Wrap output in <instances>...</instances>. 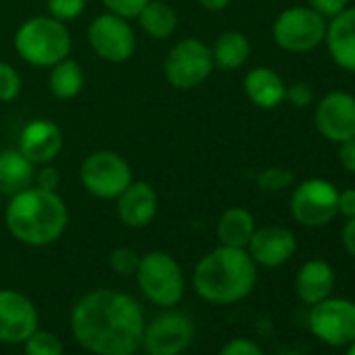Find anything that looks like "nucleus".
I'll use <instances>...</instances> for the list:
<instances>
[{
    "mask_svg": "<svg viewBox=\"0 0 355 355\" xmlns=\"http://www.w3.org/2000/svg\"><path fill=\"white\" fill-rule=\"evenodd\" d=\"M69 324L76 340L92 355H134L142 345L146 322L132 295L98 288L73 305Z\"/></svg>",
    "mask_w": 355,
    "mask_h": 355,
    "instance_id": "nucleus-1",
    "label": "nucleus"
},
{
    "mask_svg": "<svg viewBox=\"0 0 355 355\" xmlns=\"http://www.w3.org/2000/svg\"><path fill=\"white\" fill-rule=\"evenodd\" d=\"M5 222L15 241L28 247H49L65 234L69 209L57 191L30 187L9 197Z\"/></svg>",
    "mask_w": 355,
    "mask_h": 355,
    "instance_id": "nucleus-2",
    "label": "nucleus"
},
{
    "mask_svg": "<svg viewBox=\"0 0 355 355\" xmlns=\"http://www.w3.org/2000/svg\"><path fill=\"white\" fill-rule=\"evenodd\" d=\"M257 284V266L247 249L220 245L203 255L193 270L195 293L211 305H232L247 299Z\"/></svg>",
    "mask_w": 355,
    "mask_h": 355,
    "instance_id": "nucleus-3",
    "label": "nucleus"
},
{
    "mask_svg": "<svg viewBox=\"0 0 355 355\" xmlns=\"http://www.w3.org/2000/svg\"><path fill=\"white\" fill-rule=\"evenodd\" d=\"M13 46L19 59H24L28 65L51 69L69 57L73 40L67 24L51 15H38L26 19L17 28Z\"/></svg>",
    "mask_w": 355,
    "mask_h": 355,
    "instance_id": "nucleus-4",
    "label": "nucleus"
},
{
    "mask_svg": "<svg viewBox=\"0 0 355 355\" xmlns=\"http://www.w3.org/2000/svg\"><path fill=\"white\" fill-rule=\"evenodd\" d=\"M134 276L144 299L161 309L175 307L184 297V272L175 257L165 251H150L142 255Z\"/></svg>",
    "mask_w": 355,
    "mask_h": 355,
    "instance_id": "nucleus-5",
    "label": "nucleus"
},
{
    "mask_svg": "<svg viewBox=\"0 0 355 355\" xmlns=\"http://www.w3.org/2000/svg\"><path fill=\"white\" fill-rule=\"evenodd\" d=\"M134 180L130 163L115 150L90 153L80 165V184L96 199L115 201Z\"/></svg>",
    "mask_w": 355,
    "mask_h": 355,
    "instance_id": "nucleus-6",
    "label": "nucleus"
},
{
    "mask_svg": "<svg viewBox=\"0 0 355 355\" xmlns=\"http://www.w3.org/2000/svg\"><path fill=\"white\" fill-rule=\"evenodd\" d=\"M216 69L211 46L199 38L175 42L163 61V76L175 90H195Z\"/></svg>",
    "mask_w": 355,
    "mask_h": 355,
    "instance_id": "nucleus-7",
    "label": "nucleus"
},
{
    "mask_svg": "<svg viewBox=\"0 0 355 355\" xmlns=\"http://www.w3.org/2000/svg\"><path fill=\"white\" fill-rule=\"evenodd\" d=\"M326 19L309 7H291L282 11L274 26V42L288 53H309L324 42Z\"/></svg>",
    "mask_w": 355,
    "mask_h": 355,
    "instance_id": "nucleus-8",
    "label": "nucleus"
},
{
    "mask_svg": "<svg viewBox=\"0 0 355 355\" xmlns=\"http://www.w3.org/2000/svg\"><path fill=\"white\" fill-rule=\"evenodd\" d=\"M195 338V322L189 313L169 307L144 324L142 349L146 355H182Z\"/></svg>",
    "mask_w": 355,
    "mask_h": 355,
    "instance_id": "nucleus-9",
    "label": "nucleus"
},
{
    "mask_svg": "<svg viewBox=\"0 0 355 355\" xmlns=\"http://www.w3.org/2000/svg\"><path fill=\"white\" fill-rule=\"evenodd\" d=\"M291 216L297 224L307 228L330 224L338 216L336 187L322 178H309L301 182L291 195Z\"/></svg>",
    "mask_w": 355,
    "mask_h": 355,
    "instance_id": "nucleus-10",
    "label": "nucleus"
},
{
    "mask_svg": "<svg viewBox=\"0 0 355 355\" xmlns=\"http://www.w3.org/2000/svg\"><path fill=\"white\" fill-rule=\"evenodd\" d=\"M88 44L107 63H125L136 53V32L130 19L115 13H101L88 26Z\"/></svg>",
    "mask_w": 355,
    "mask_h": 355,
    "instance_id": "nucleus-11",
    "label": "nucleus"
},
{
    "mask_svg": "<svg viewBox=\"0 0 355 355\" xmlns=\"http://www.w3.org/2000/svg\"><path fill=\"white\" fill-rule=\"evenodd\" d=\"M307 326L322 343L330 347H345L355 340V303L349 299L326 297L311 305Z\"/></svg>",
    "mask_w": 355,
    "mask_h": 355,
    "instance_id": "nucleus-12",
    "label": "nucleus"
},
{
    "mask_svg": "<svg viewBox=\"0 0 355 355\" xmlns=\"http://www.w3.org/2000/svg\"><path fill=\"white\" fill-rule=\"evenodd\" d=\"M38 328V309L30 297L0 288V343L19 345Z\"/></svg>",
    "mask_w": 355,
    "mask_h": 355,
    "instance_id": "nucleus-13",
    "label": "nucleus"
},
{
    "mask_svg": "<svg viewBox=\"0 0 355 355\" xmlns=\"http://www.w3.org/2000/svg\"><path fill=\"white\" fill-rule=\"evenodd\" d=\"M315 128L330 142H345L355 136V96L349 92L326 94L315 109Z\"/></svg>",
    "mask_w": 355,
    "mask_h": 355,
    "instance_id": "nucleus-14",
    "label": "nucleus"
},
{
    "mask_svg": "<svg viewBox=\"0 0 355 355\" xmlns=\"http://www.w3.org/2000/svg\"><path fill=\"white\" fill-rule=\"evenodd\" d=\"M297 251V239L295 234L284 228V226H263V228H255L249 245H247V253L251 255V259L255 261V266L259 268H280L284 266Z\"/></svg>",
    "mask_w": 355,
    "mask_h": 355,
    "instance_id": "nucleus-15",
    "label": "nucleus"
},
{
    "mask_svg": "<svg viewBox=\"0 0 355 355\" xmlns=\"http://www.w3.org/2000/svg\"><path fill=\"white\" fill-rule=\"evenodd\" d=\"M17 148L34 165L53 163L63 150V132L51 119H32L24 125Z\"/></svg>",
    "mask_w": 355,
    "mask_h": 355,
    "instance_id": "nucleus-16",
    "label": "nucleus"
},
{
    "mask_svg": "<svg viewBox=\"0 0 355 355\" xmlns=\"http://www.w3.org/2000/svg\"><path fill=\"white\" fill-rule=\"evenodd\" d=\"M117 218L128 228H146L159 211L157 191L144 180H132L130 187L115 199Z\"/></svg>",
    "mask_w": 355,
    "mask_h": 355,
    "instance_id": "nucleus-17",
    "label": "nucleus"
},
{
    "mask_svg": "<svg viewBox=\"0 0 355 355\" xmlns=\"http://www.w3.org/2000/svg\"><path fill=\"white\" fill-rule=\"evenodd\" d=\"M324 40L332 61L355 73V7H347L330 19Z\"/></svg>",
    "mask_w": 355,
    "mask_h": 355,
    "instance_id": "nucleus-18",
    "label": "nucleus"
},
{
    "mask_svg": "<svg viewBox=\"0 0 355 355\" xmlns=\"http://www.w3.org/2000/svg\"><path fill=\"white\" fill-rule=\"evenodd\" d=\"M245 94L259 109H276L286 101V84L278 71L270 67H253L243 82Z\"/></svg>",
    "mask_w": 355,
    "mask_h": 355,
    "instance_id": "nucleus-19",
    "label": "nucleus"
},
{
    "mask_svg": "<svg viewBox=\"0 0 355 355\" xmlns=\"http://www.w3.org/2000/svg\"><path fill=\"white\" fill-rule=\"evenodd\" d=\"M334 288V270L324 259L305 261L295 278V291L305 305H315L330 297Z\"/></svg>",
    "mask_w": 355,
    "mask_h": 355,
    "instance_id": "nucleus-20",
    "label": "nucleus"
},
{
    "mask_svg": "<svg viewBox=\"0 0 355 355\" xmlns=\"http://www.w3.org/2000/svg\"><path fill=\"white\" fill-rule=\"evenodd\" d=\"M36 169L38 165H34L19 148L0 150V195L13 197L34 187Z\"/></svg>",
    "mask_w": 355,
    "mask_h": 355,
    "instance_id": "nucleus-21",
    "label": "nucleus"
},
{
    "mask_svg": "<svg viewBox=\"0 0 355 355\" xmlns=\"http://www.w3.org/2000/svg\"><path fill=\"white\" fill-rule=\"evenodd\" d=\"M218 241L220 245L247 249L253 232H255V218L245 207H230L218 220Z\"/></svg>",
    "mask_w": 355,
    "mask_h": 355,
    "instance_id": "nucleus-22",
    "label": "nucleus"
},
{
    "mask_svg": "<svg viewBox=\"0 0 355 355\" xmlns=\"http://www.w3.org/2000/svg\"><path fill=\"white\" fill-rule=\"evenodd\" d=\"M211 55H214V63L220 69L232 71L243 67L249 57H251V42L243 32L236 30H226L222 32L214 46H211Z\"/></svg>",
    "mask_w": 355,
    "mask_h": 355,
    "instance_id": "nucleus-23",
    "label": "nucleus"
},
{
    "mask_svg": "<svg viewBox=\"0 0 355 355\" xmlns=\"http://www.w3.org/2000/svg\"><path fill=\"white\" fill-rule=\"evenodd\" d=\"M136 19L140 30L153 40H167L173 36L178 28L175 11L169 5H165L163 0H148L142 11L136 15Z\"/></svg>",
    "mask_w": 355,
    "mask_h": 355,
    "instance_id": "nucleus-24",
    "label": "nucleus"
},
{
    "mask_svg": "<svg viewBox=\"0 0 355 355\" xmlns=\"http://www.w3.org/2000/svg\"><path fill=\"white\" fill-rule=\"evenodd\" d=\"M84 82H86L84 69L71 57H67V59H63V61H59L57 65L51 67L49 90L59 101H71V98H76L84 90Z\"/></svg>",
    "mask_w": 355,
    "mask_h": 355,
    "instance_id": "nucleus-25",
    "label": "nucleus"
},
{
    "mask_svg": "<svg viewBox=\"0 0 355 355\" xmlns=\"http://www.w3.org/2000/svg\"><path fill=\"white\" fill-rule=\"evenodd\" d=\"M24 353L26 355H65V347L57 334L36 328L24 340Z\"/></svg>",
    "mask_w": 355,
    "mask_h": 355,
    "instance_id": "nucleus-26",
    "label": "nucleus"
},
{
    "mask_svg": "<svg viewBox=\"0 0 355 355\" xmlns=\"http://www.w3.org/2000/svg\"><path fill=\"white\" fill-rule=\"evenodd\" d=\"M295 182V175L286 167H268L257 175V189L263 193H280Z\"/></svg>",
    "mask_w": 355,
    "mask_h": 355,
    "instance_id": "nucleus-27",
    "label": "nucleus"
},
{
    "mask_svg": "<svg viewBox=\"0 0 355 355\" xmlns=\"http://www.w3.org/2000/svg\"><path fill=\"white\" fill-rule=\"evenodd\" d=\"M140 253L132 247H115L109 255V266L119 276H134L140 266Z\"/></svg>",
    "mask_w": 355,
    "mask_h": 355,
    "instance_id": "nucleus-28",
    "label": "nucleus"
},
{
    "mask_svg": "<svg viewBox=\"0 0 355 355\" xmlns=\"http://www.w3.org/2000/svg\"><path fill=\"white\" fill-rule=\"evenodd\" d=\"M21 94V76L15 65L0 61V103H13Z\"/></svg>",
    "mask_w": 355,
    "mask_h": 355,
    "instance_id": "nucleus-29",
    "label": "nucleus"
},
{
    "mask_svg": "<svg viewBox=\"0 0 355 355\" xmlns=\"http://www.w3.org/2000/svg\"><path fill=\"white\" fill-rule=\"evenodd\" d=\"M86 7H88V0H49L46 3L49 15L63 24L76 21L86 11Z\"/></svg>",
    "mask_w": 355,
    "mask_h": 355,
    "instance_id": "nucleus-30",
    "label": "nucleus"
},
{
    "mask_svg": "<svg viewBox=\"0 0 355 355\" xmlns=\"http://www.w3.org/2000/svg\"><path fill=\"white\" fill-rule=\"evenodd\" d=\"M218 355H266V353L257 340L247 338V336H236L224 343Z\"/></svg>",
    "mask_w": 355,
    "mask_h": 355,
    "instance_id": "nucleus-31",
    "label": "nucleus"
},
{
    "mask_svg": "<svg viewBox=\"0 0 355 355\" xmlns=\"http://www.w3.org/2000/svg\"><path fill=\"white\" fill-rule=\"evenodd\" d=\"M148 0H103V5L109 13H115L125 19H136V15L142 11V7Z\"/></svg>",
    "mask_w": 355,
    "mask_h": 355,
    "instance_id": "nucleus-32",
    "label": "nucleus"
},
{
    "mask_svg": "<svg viewBox=\"0 0 355 355\" xmlns=\"http://www.w3.org/2000/svg\"><path fill=\"white\" fill-rule=\"evenodd\" d=\"M61 184V171L46 163V165H40V169L36 171V180H34V187L38 189H44V191H57Z\"/></svg>",
    "mask_w": 355,
    "mask_h": 355,
    "instance_id": "nucleus-33",
    "label": "nucleus"
},
{
    "mask_svg": "<svg viewBox=\"0 0 355 355\" xmlns=\"http://www.w3.org/2000/svg\"><path fill=\"white\" fill-rule=\"evenodd\" d=\"M307 3H309V9H313L318 15H322L324 19L326 17L332 19L334 15L347 9L349 0H307Z\"/></svg>",
    "mask_w": 355,
    "mask_h": 355,
    "instance_id": "nucleus-34",
    "label": "nucleus"
},
{
    "mask_svg": "<svg viewBox=\"0 0 355 355\" xmlns=\"http://www.w3.org/2000/svg\"><path fill=\"white\" fill-rule=\"evenodd\" d=\"M286 101L295 107H307L313 101V90L305 82H297L293 86H286Z\"/></svg>",
    "mask_w": 355,
    "mask_h": 355,
    "instance_id": "nucleus-35",
    "label": "nucleus"
},
{
    "mask_svg": "<svg viewBox=\"0 0 355 355\" xmlns=\"http://www.w3.org/2000/svg\"><path fill=\"white\" fill-rule=\"evenodd\" d=\"M338 161L349 173H355V136L338 144Z\"/></svg>",
    "mask_w": 355,
    "mask_h": 355,
    "instance_id": "nucleus-36",
    "label": "nucleus"
},
{
    "mask_svg": "<svg viewBox=\"0 0 355 355\" xmlns=\"http://www.w3.org/2000/svg\"><path fill=\"white\" fill-rule=\"evenodd\" d=\"M338 214L349 218H355V189H347L338 193Z\"/></svg>",
    "mask_w": 355,
    "mask_h": 355,
    "instance_id": "nucleus-37",
    "label": "nucleus"
},
{
    "mask_svg": "<svg viewBox=\"0 0 355 355\" xmlns=\"http://www.w3.org/2000/svg\"><path fill=\"white\" fill-rule=\"evenodd\" d=\"M343 245L351 257H355V218H349L343 228Z\"/></svg>",
    "mask_w": 355,
    "mask_h": 355,
    "instance_id": "nucleus-38",
    "label": "nucleus"
},
{
    "mask_svg": "<svg viewBox=\"0 0 355 355\" xmlns=\"http://www.w3.org/2000/svg\"><path fill=\"white\" fill-rule=\"evenodd\" d=\"M197 3L205 9V11H211V13H218V11H224L230 7L232 0H197Z\"/></svg>",
    "mask_w": 355,
    "mask_h": 355,
    "instance_id": "nucleus-39",
    "label": "nucleus"
},
{
    "mask_svg": "<svg viewBox=\"0 0 355 355\" xmlns=\"http://www.w3.org/2000/svg\"><path fill=\"white\" fill-rule=\"evenodd\" d=\"M345 355H355V340H351L349 343V347H347V353Z\"/></svg>",
    "mask_w": 355,
    "mask_h": 355,
    "instance_id": "nucleus-40",
    "label": "nucleus"
}]
</instances>
